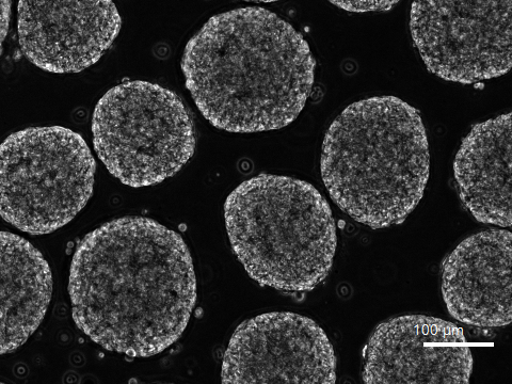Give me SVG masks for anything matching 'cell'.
I'll return each mask as SVG.
<instances>
[{
	"mask_svg": "<svg viewBox=\"0 0 512 384\" xmlns=\"http://www.w3.org/2000/svg\"><path fill=\"white\" fill-rule=\"evenodd\" d=\"M73 319L108 351L149 358L184 333L197 300L189 249L152 219L124 217L79 243L70 271Z\"/></svg>",
	"mask_w": 512,
	"mask_h": 384,
	"instance_id": "1",
	"label": "cell"
},
{
	"mask_svg": "<svg viewBox=\"0 0 512 384\" xmlns=\"http://www.w3.org/2000/svg\"><path fill=\"white\" fill-rule=\"evenodd\" d=\"M310 45L265 8L213 16L187 43L185 84L203 117L219 130H281L306 106L315 79Z\"/></svg>",
	"mask_w": 512,
	"mask_h": 384,
	"instance_id": "2",
	"label": "cell"
},
{
	"mask_svg": "<svg viewBox=\"0 0 512 384\" xmlns=\"http://www.w3.org/2000/svg\"><path fill=\"white\" fill-rule=\"evenodd\" d=\"M320 170L331 199L350 218L373 230L403 223L429 179L420 111L393 95L349 105L328 128Z\"/></svg>",
	"mask_w": 512,
	"mask_h": 384,
	"instance_id": "3",
	"label": "cell"
},
{
	"mask_svg": "<svg viewBox=\"0 0 512 384\" xmlns=\"http://www.w3.org/2000/svg\"><path fill=\"white\" fill-rule=\"evenodd\" d=\"M224 217L232 249L255 282L306 293L329 276L338 247L335 220L310 183L260 174L232 191Z\"/></svg>",
	"mask_w": 512,
	"mask_h": 384,
	"instance_id": "4",
	"label": "cell"
},
{
	"mask_svg": "<svg viewBox=\"0 0 512 384\" xmlns=\"http://www.w3.org/2000/svg\"><path fill=\"white\" fill-rule=\"evenodd\" d=\"M95 169L87 142L70 128L16 132L0 144V216L31 235L53 233L87 205Z\"/></svg>",
	"mask_w": 512,
	"mask_h": 384,
	"instance_id": "5",
	"label": "cell"
},
{
	"mask_svg": "<svg viewBox=\"0 0 512 384\" xmlns=\"http://www.w3.org/2000/svg\"><path fill=\"white\" fill-rule=\"evenodd\" d=\"M93 144L107 170L133 188L172 178L194 156L195 125L169 89L127 80L95 106Z\"/></svg>",
	"mask_w": 512,
	"mask_h": 384,
	"instance_id": "6",
	"label": "cell"
},
{
	"mask_svg": "<svg viewBox=\"0 0 512 384\" xmlns=\"http://www.w3.org/2000/svg\"><path fill=\"white\" fill-rule=\"evenodd\" d=\"M512 0H414L410 32L428 71L472 85L511 69Z\"/></svg>",
	"mask_w": 512,
	"mask_h": 384,
	"instance_id": "7",
	"label": "cell"
},
{
	"mask_svg": "<svg viewBox=\"0 0 512 384\" xmlns=\"http://www.w3.org/2000/svg\"><path fill=\"white\" fill-rule=\"evenodd\" d=\"M223 383L336 382L334 348L313 319L267 313L239 325L224 354Z\"/></svg>",
	"mask_w": 512,
	"mask_h": 384,
	"instance_id": "8",
	"label": "cell"
},
{
	"mask_svg": "<svg viewBox=\"0 0 512 384\" xmlns=\"http://www.w3.org/2000/svg\"><path fill=\"white\" fill-rule=\"evenodd\" d=\"M473 356L463 330L446 320L405 315L386 320L363 351L365 383H469Z\"/></svg>",
	"mask_w": 512,
	"mask_h": 384,
	"instance_id": "9",
	"label": "cell"
},
{
	"mask_svg": "<svg viewBox=\"0 0 512 384\" xmlns=\"http://www.w3.org/2000/svg\"><path fill=\"white\" fill-rule=\"evenodd\" d=\"M114 0H20L22 53L39 69L78 73L109 50L121 30Z\"/></svg>",
	"mask_w": 512,
	"mask_h": 384,
	"instance_id": "10",
	"label": "cell"
},
{
	"mask_svg": "<svg viewBox=\"0 0 512 384\" xmlns=\"http://www.w3.org/2000/svg\"><path fill=\"white\" fill-rule=\"evenodd\" d=\"M512 235L490 229L464 239L447 255L442 268V296L458 322L480 328L512 322Z\"/></svg>",
	"mask_w": 512,
	"mask_h": 384,
	"instance_id": "11",
	"label": "cell"
},
{
	"mask_svg": "<svg viewBox=\"0 0 512 384\" xmlns=\"http://www.w3.org/2000/svg\"><path fill=\"white\" fill-rule=\"evenodd\" d=\"M459 196L482 223L511 227V114L472 127L456 155Z\"/></svg>",
	"mask_w": 512,
	"mask_h": 384,
	"instance_id": "12",
	"label": "cell"
},
{
	"mask_svg": "<svg viewBox=\"0 0 512 384\" xmlns=\"http://www.w3.org/2000/svg\"><path fill=\"white\" fill-rule=\"evenodd\" d=\"M52 295V270L42 253L21 236L0 232V355L36 332Z\"/></svg>",
	"mask_w": 512,
	"mask_h": 384,
	"instance_id": "13",
	"label": "cell"
},
{
	"mask_svg": "<svg viewBox=\"0 0 512 384\" xmlns=\"http://www.w3.org/2000/svg\"><path fill=\"white\" fill-rule=\"evenodd\" d=\"M328 2L344 11L365 13L390 11L400 0H328Z\"/></svg>",
	"mask_w": 512,
	"mask_h": 384,
	"instance_id": "14",
	"label": "cell"
},
{
	"mask_svg": "<svg viewBox=\"0 0 512 384\" xmlns=\"http://www.w3.org/2000/svg\"><path fill=\"white\" fill-rule=\"evenodd\" d=\"M11 18V0H0V55L3 54V45L8 35Z\"/></svg>",
	"mask_w": 512,
	"mask_h": 384,
	"instance_id": "15",
	"label": "cell"
},
{
	"mask_svg": "<svg viewBox=\"0 0 512 384\" xmlns=\"http://www.w3.org/2000/svg\"><path fill=\"white\" fill-rule=\"evenodd\" d=\"M245 2H253V3H275V2H279V0H245Z\"/></svg>",
	"mask_w": 512,
	"mask_h": 384,
	"instance_id": "16",
	"label": "cell"
}]
</instances>
